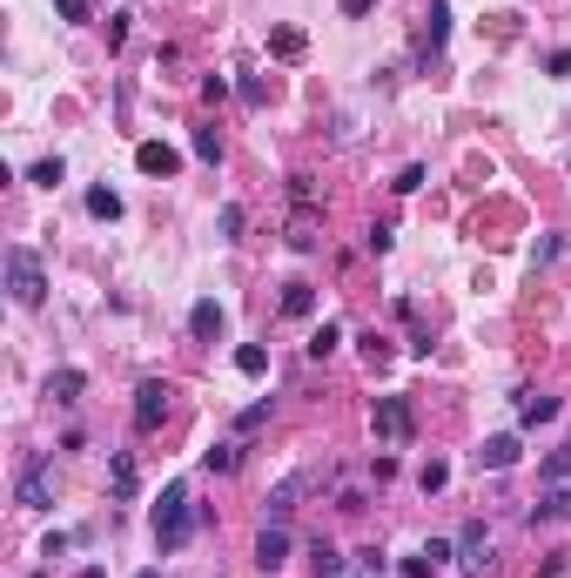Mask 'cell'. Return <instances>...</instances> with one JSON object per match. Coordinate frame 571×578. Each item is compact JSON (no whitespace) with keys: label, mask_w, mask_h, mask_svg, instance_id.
I'll use <instances>...</instances> for the list:
<instances>
[{"label":"cell","mask_w":571,"mask_h":578,"mask_svg":"<svg viewBox=\"0 0 571 578\" xmlns=\"http://www.w3.org/2000/svg\"><path fill=\"white\" fill-rule=\"evenodd\" d=\"M195 525H202V511L189 504V485H168L162 504H155V545H162V552H182V545L195 538Z\"/></svg>","instance_id":"cell-1"},{"label":"cell","mask_w":571,"mask_h":578,"mask_svg":"<svg viewBox=\"0 0 571 578\" xmlns=\"http://www.w3.org/2000/svg\"><path fill=\"white\" fill-rule=\"evenodd\" d=\"M7 296L21 309H40V296H48V270H40V256H34V249H21V243L7 249Z\"/></svg>","instance_id":"cell-2"},{"label":"cell","mask_w":571,"mask_h":578,"mask_svg":"<svg viewBox=\"0 0 571 578\" xmlns=\"http://www.w3.org/2000/svg\"><path fill=\"white\" fill-rule=\"evenodd\" d=\"M370 431H377L383 444H404V437L417 431V417H410L404 397H377V404H370Z\"/></svg>","instance_id":"cell-3"},{"label":"cell","mask_w":571,"mask_h":578,"mask_svg":"<svg viewBox=\"0 0 571 578\" xmlns=\"http://www.w3.org/2000/svg\"><path fill=\"white\" fill-rule=\"evenodd\" d=\"M13 491H21L27 511H48L54 504V485H48V458H27L21 471H13Z\"/></svg>","instance_id":"cell-4"},{"label":"cell","mask_w":571,"mask_h":578,"mask_svg":"<svg viewBox=\"0 0 571 578\" xmlns=\"http://www.w3.org/2000/svg\"><path fill=\"white\" fill-rule=\"evenodd\" d=\"M168 417V384L162 377H141L135 384V431H155Z\"/></svg>","instance_id":"cell-5"},{"label":"cell","mask_w":571,"mask_h":578,"mask_svg":"<svg viewBox=\"0 0 571 578\" xmlns=\"http://www.w3.org/2000/svg\"><path fill=\"white\" fill-rule=\"evenodd\" d=\"M457 565L464 572H491V531H484V518H470V525L457 531Z\"/></svg>","instance_id":"cell-6"},{"label":"cell","mask_w":571,"mask_h":578,"mask_svg":"<svg viewBox=\"0 0 571 578\" xmlns=\"http://www.w3.org/2000/svg\"><path fill=\"white\" fill-rule=\"evenodd\" d=\"M303 491H309V471H290V477H282V485L263 498V525H282V518L296 511V498H303Z\"/></svg>","instance_id":"cell-7"},{"label":"cell","mask_w":571,"mask_h":578,"mask_svg":"<svg viewBox=\"0 0 571 578\" xmlns=\"http://www.w3.org/2000/svg\"><path fill=\"white\" fill-rule=\"evenodd\" d=\"M524 450H518V431H497V437H484V450H477V471H511Z\"/></svg>","instance_id":"cell-8"},{"label":"cell","mask_w":571,"mask_h":578,"mask_svg":"<svg viewBox=\"0 0 571 578\" xmlns=\"http://www.w3.org/2000/svg\"><path fill=\"white\" fill-rule=\"evenodd\" d=\"M282 565H290V531L263 525V538H255V572H282Z\"/></svg>","instance_id":"cell-9"},{"label":"cell","mask_w":571,"mask_h":578,"mask_svg":"<svg viewBox=\"0 0 571 578\" xmlns=\"http://www.w3.org/2000/svg\"><path fill=\"white\" fill-rule=\"evenodd\" d=\"M571 518V485H545L531 504V525H565Z\"/></svg>","instance_id":"cell-10"},{"label":"cell","mask_w":571,"mask_h":578,"mask_svg":"<svg viewBox=\"0 0 571 578\" xmlns=\"http://www.w3.org/2000/svg\"><path fill=\"white\" fill-rule=\"evenodd\" d=\"M135 168H141V175H162V182H168V175L182 168V155L168 148V142H141V148H135Z\"/></svg>","instance_id":"cell-11"},{"label":"cell","mask_w":571,"mask_h":578,"mask_svg":"<svg viewBox=\"0 0 571 578\" xmlns=\"http://www.w3.org/2000/svg\"><path fill=\"white\" fill-rule=\"evenodd\" d=\"M451 558H457V545H444V538H431V545H424L417 558H404V578H431V572H444Z\"/></svg>","instance_id":"cell-12"},{"label":"cell","mask_w":571,"mask_h":578,"mask_svg":"<svg viewBox=\"0 0 571 578\" xmlns=\"http://www.w3.org/2000/svg\"><path fill=\"white\" fill-rule=\"evenodd\" d=\"M558 417V397H545V390H518V424L531 431V424H551Z\"/></svg>","instance_id":"cell-13"},{"label":"cell","mask_w":571,"mask_h":578,"mask_svg":"<svg viewBox=\"0 0 571 578\" xmlns=\"http://www.w3.org/2000/svg\"><path fill=\"white\" fill-rule=\"evenodd\" d=\"M444 40H451V7H444V0H431V13H424V34H417V48H424V54H437Z\"/></svg>","instance_id":"cell-14"},{"label":"cell","mask_w":571,"mask_h":578,"mask_svg":"<svg viewBox=\"0 0 571 578\" xmlns=\"http://www.w3.org/2000/svg\"><path fill=\"white\" fill-rule=\"evenodd\" d=\"M189 330L202 336V343H209V336H222V303H216V296H202V303L189 309Z\"/></svg>","instance_id":"cell-15"},{"label":"cell","mask_w":571,"mask_h":578,"mask_svg":"<svg viewBox=\"0 0 571 578\" xmlns=\"http://www.w3.org/2000/svg\"><path fill=\"white\" fill-rule=\"evenodd\" d=\"M81 390H88V370H54L48 377V397L54 404H81Z\"/></svg>","instance_id":"cell-16"},{"label":"cell","mask_w":571,"mask_h":578,"mask_svg":"<svg viewBox=\"0 0 571 578\" xmlns=\"http://www.w3.org/2000/svg\"><path fill=\"white\" fill-rule=\"evenodd\" d=\"M303 27H276V34H269V54H276V61H303Z\"/></svg>","instance_id":"cell-17"},{"label":"cell","mask_w":571,"mask_h":578,"mask_svg":"<svg viewBox=\"0 0 571 578\" xmlns=\"http://www.w3.org/2000/svg\"><path fill=\"white\" fill-rule=\"evenodd\" d=\"M309 572H317V578H350L343 552H336V545H323V538H317V552H309Z\"/></svg>","instance_id":"cell-18"},{"label":"cell","mask_w":571,"mask_h":578,"mask_svg":"<svg viewBox=\"0 0 571 578\" xmlns=\"http://www.w3.org/2000/svg\"><path fill=\"white\" fill-rule=\"evenodd\" d=\"M236 464H242V444H236V437H228V444H209V450H202V471H216V477H222V471H236Z\"/></svg>","instance_id":"cell-19"},{"label":"cell","mask_w":571,"mask_h":578,"mask_svg":"<svg viewBox=\"0 0 571 578\" xmlns=\"http://www.w3.org/2000/svg\"><path fill=\"white\" fill-rule=\"evenodd\" d=\"M538 485H571V444H558L545 464H538Z\"/></svg>","instance_id":"cell-20"},{"label":"cell","mask_w":571,"mask_h":578,"mask_svg":"<svg viewBox=\"0 0 571 578\" xmlns=\"http://www.w3.org/2000/svg\"><path fill=\"white\" fill-rule=\"evenodd\" d=\"M108 477H114V498H135V458H128V450L108 458Z\"/></svg>","instance_id":"cell-21"},{"label":"cell","mask_w":571,"mask_h":578,"mask_svg":"<svg viewBox=\"0 0 571 578\" xmlns=\"http://www.w3.org/2000/svg\"><path fill=\"white\" fill-rule=\"evenodd\" d=\"M189 148H195V162H222V135H216V121H202V129L189 135Z\"/></svg>","instance_id":"cell-22"},{"label":"cell","mask_w":571,"mask_h":578,"mask_svg":"<svg viewBox=\"0 0 571 578\" xmlns=\"http://www.w3.org/2000/svg\"><path fill=\"white\" fill-rule=\"evenodd\" d=\"M88 216L94 222H121V195L114 189H88Z\"/></svg>","instance_id":"cell-23"},{"label":"cell","mask_w":571,"mask_h":578,"mask_svg":"<svg viewBox=\"0 0 571 578\" xmlns=\"http://www.w3.org/2000/svg\"><path fill=\"white\" fill-rule=\"evenodd\" d=\"M309 309H317V289H309V283H290V289H282V316H309Z\"/></svg>","instance_id":"cell-24"},{"label":"cell","mask_w":571,"mask_h":578,"mask_svg":"<svg viewBox=\"0 0 571 578\" xmlns=\"http://www.w3.org/2000/svg\"><path fill=\"white\" fill-rule=\"evenodd\" d=\"M236 370H242V377H269V350H263V343H242V350H236Z\"/></svg>","instance_id":"cell-25"},{"label":"cell","mask_w":571,"mask_h":578,"mask_svg":"<svg viewBox=\"0 0 571 578\" xmlns=\"http://www.w3.org/2000/svg\"><path fill=\"white\" fill-rule=\"evenodd\" d=\"M269 411H276V397H255V404H249V411H242V417H236V437H249V431H263V424H269Z\"/></svg>","instance_id":"cell-26"},{"label":"cell","mask_w":571,"mask_h":578,"mask_svg":"<svg viewBox=\"0 0 571 578\" xmlns=\"http://www.w3.org/2000/svg\"><path fill=\"white\" fill-rule=\"evenodd\" d=\"M417 485H424V498H437V491L451 485V464H444V458H431V464L417 471Z\"/></svg>","instance_id":"cell-27"},{"label":"cell","mask_w":571,"mask_h":578,"mask_svg":"<svg viewBox=\"0 0 571 578\" xmlns=\"http://www.w3.org/2000/svg\"><path fill=\"white\" fill-rule=\"evenodd\" d=\"M27 182L54 189V182H67V162H61V155H48V162H34V168H27Z\"/></svg>","instance_id":"cell-28"},{"label":"cell","mask_w":571,"mask_h":578,"mask_svg":"<svg viewBox=\"0 0 571 578\" xmlns=\"http://www.w3.org/2000/svg\"><path fill=\"white\" fill-rule=\"evenodd\" d=\"M336 343H343V330H336V323H317V330H309V357H330Z\"/></svg>","instance_id":"cell-29"},{"label":"cell","mask_w":571,"mask_h":578,"mask_svg":"<svg viewBox=\"0 0 571 578\" xmlns=\"http://www.w3.org/2000/svg\"><path fill=\"white\" fill-rule=\"evenodd\" d=\"M390 243H397V229H390V222H377V229L363 236V249H370V256H383V249H390Z\"/></svg>","instance_id":"cell-30"},{"label":"cell","mask_w":571,"mask_h":578,"mask_svg":"<svg viewBox=\"0 0 571 578\" xmlns=\"http://www.w3.org/2000/svg\"><path fill=\"white\" fill-rule=\"evenodd\" d=\"M216 229H222V243H236V236H242V209H236V202L216 216Z\"/></svg>","instance_id":"cell-31"},{"label":"cell","mask_w":571,"mask_h":578,"mask_svg":"<svg viewBox=\"0 0 571 578\" xmlns=\"http://www.w3.org/2000/svg\"><path fill=\"white\" fill-rule=\"evenodd\" d=\"M390 189H397V195H417V189H424V168H417V162H410V168H404V175H397V182H390Z\"/></svg>","instance_id":"cell-32"},{"label":"cell","mask_w":571,"mask_h":578,"mask_svg":"<svg viewBox=\"0 0 571 578\" xmlns=\"http://www.w3.org/2000/svg\"><path fill=\"white\" fill-rule=\"evenodd\" d=\"M545 67H551V75L565 81V75H571V48H551V54H545Z\"/></svg>","instance_id":"cell-33"},{"label":"cell","mask_w":571,"mask_h":578,"mask_svg":"<svg viewBox=\"0 0 571 578\" xmlns=\"http://www.w3.org/2000/svg\"><path fill=\"white\" fill-rule=\"evenodd\" d=\"M61 7V21H88V0H54Z\"/></svg>","instance_id":"cell-34"},{"label":"cell","mask_w":571,"mask_h":578,"mask_svg":"<svg viewBox=\"0 0 571 578\" xmlns=\"http://www.w3.org/2000/svg\"><path fill=\"white\" fill-rule=\"evenodd\" d=\"M336 7H343V13H370L377 0H336Z\"/></svg>","instance_id":"cell-35"},{"label":"cell","mask_w":571,"mask_h":578,"mask_svg":"<svg viewBox=\"0 0 571 578\" xmlns=\"http://www.w3.org/2000/svg\"><path fill=\"white\" fill-rule=\"evenodd\" d=\"M135 578H162V572H135Z\"/></svg>","instance_id":"cell-36"}]
</instances>
